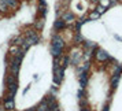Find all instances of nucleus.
Masks as SVG:
<instances>
[{
  "mask_svg": "<svg viewBox=\"0 0 122 111\" xmlns=\"http://www.w3.org/2000/svg\"><path fill=\"white\" fill-rule=\"evenodd\" d=\"M63 48H65V43L62 37L59 36H54L52 39V45H51V54L54 58H61L62 52H63Z\"/></svg>",
  "mask_w": 122,
  "mask_h": 111,
  "instance_id": "nucleus-1",
  "label": "nucleus"
},
{
  "mask_svg": "<svg viewBox=\"0 0 122 111\" xmlns=\"http://www.w3.org/2000/svg\"><path fill=\"white\" fill-rule=\"evenodd\" d=\"M37 41H39V36H37V33H36L34 30H28V33H26V39L22 40L23 51H26L30 45L36 44Z\"/></svg>",
  "mask_w": 122,
  "mask_h": 111,
  "instance_id": "nucleus-2",
  "label": "nucleus"
},
{
  "mask_svg": "<svg viewBox=\"0 0 122 111\" xmlns=\"http://www.w3.org/2000/svg\"><path fill=\"white\" fill-rule=\"evenodd\" d=\"M63 71H65V69L59 65V58H55V63H54V82L56 85L61 84L62 78H63Z\"/></svg>",
  "mask_w": 122,
  "mask_h": 111,
  "instance_id": "nucleus-3",
  "label": "nucleus"
},
{
  "mask_svg": "<svg viewBox=\"0 0 122 111\" xmlns=\"http://www.w3.org/2000/svg\"><path fill=\"white\" fill-rule=\"evenodd\" d=\"M95 59L97 62H107V61H111L110 55L106 52L104 50H102V48H96L95 50Z\"/></svg>",
  "mask_w": 122,
  "mask_h": 111,
  "instance_id": "nucleus-4",
  "label": "nucleus"
},
{
  "mask_svg": "<svg viewBox=\"0 0 122 111\" xmlns=\"http://www.w3.org/2000/svg\"><path fill=\"white\" fill-rule=\"evenodd\" d=\"M12 96H14V95H8V96H7V100H6V103H4V108H6V110H12V108H14Z\"/></svg>",
  "mask_w": 122,
  "mask_h": 111,
  "instance_id": "nucleus-5",
  "label": "nucleus"
},
{
  "mask_svg": "<svg viewBox=\"0 0 122 111\" xmlns=\"http://www.w3.org/2000/svg\"><path fill=\"white\" fill-rule=\"evenodd\" d=\"M86 82H88V71L80 73V84H81V88H85Z\"/></svg>",
  "mask_w": 122,
  "mask_h": 111,
  "instance_id": "nucleus-6",
  "label": "nucleus"
},
{
  "mask_svg": "<svg viewBox=\"0 0 122 111\" xmlns=\"http://www.w3.org/2000/svg\"><path fill=\"white\" fill-rule=\"evenodd\" d=\"M62 19H63V21H65L66 23L73 22V21H74V14H73V12H70V11H66L65 14H63Z\"/></svg>",
  "mask_w": 122,
  "mask_h": 111,
  "instance_id": "nucleus-7",
  "label": "nucleus"
},
{
  "mask_svg": "<svg viewBox=\"0 0 122 111\" xmlns=\"http://www.w3.org/2000/svg\"><path fill=\"white\" fill-rule=\"evenodd\" d=\"M66 28V22L63 21V19H58V21H55V23H54V29L55 30H62V29Z\"/></svg>",
  "mask_w": 122,
  "mask_h": 111,
  "instance_id": "nucleus-8",
  "label": "nucleus"
},
{
  "mask_svg": "<svg viewBox=\"0 0 122 111\" xmlns=\"http://www.w3.org/2000/svg\"><path fill=\"white\" fill-rule=\"evenodd\" d=\"M36 111H48V101L44 99L40 103L39 107H36Z\"/></svg>",
  "mask_w": 122,
  "mask_h": 111,
  "instance_id": "nucleus-9",
  "label": "nucleus"
},
{
  "mask_svg": "<svg viewBox=\"0 0 122 111\" xmlns=\"http://www.w3.org/2000/svg\"><path fill=\"white\" fill-rule=\"evenodd\" d=\"M84 47H85L86 50H96V44L92 43V41H85V43H84Z\"/></svg>",
  "mask_w": 122,
  "mask_h": 111,
  "instance_id": "nucleus-10",
  "label": "nucleus"
},
{
  "mask_svg": "<svg viewBox=\"0 0 122 111\" xmlns=\"http://www.w3.org/2000/svg\"><path fill=\"white\" fill-rule=\"evenodd\" d=\"M8 10H10V8H8V6H7L6 0H0V11L6 12V11H8Z\"/></svg>",
  "mask_w": 122,
  "mask_h": 111,
  "instance_id": "nucleus-11",
  "label": "nucleus"
},
{
  "mask_svg": "<svg viewBox=\"0 0 122 111\" xmlns=\"http://www.w3.org/2000/svg\"><path fill=\"white\" fill-rule=\"evenodd\" d=\"M6 3L8 6V8H17V6H18L17 0H6Z\"/></svg>",
  "mask_w": 122,
  "mask_h": 111,
  "instance_id": "nucleus-12",
  "label": "nucleus"
},
{
  "mask_svg": "<svg viewBox=\"0 0 122 111\" xmlns=\"http://www.w3.org/2000/svg\"><path fill=\"white\" fill-rule=\"evenodd\" d=\"M99 17H100V14L96 11V10H95V11H92L91 14H89L88 19H92V21H95V19H99Z\"/></svg>",
  "mask_w": 122,
  "mask_h": 111,
  "instance_id": "nucleus-13",
  "label": "nucleus"
},
{
  "mask_svg": "<svg viewBox=\"0 0 122 111\" xmlns=\"http://www.w3.org/2000/svg\"><path fill=\"white\" fill-rule=\"evenodd\" d=\"M96 11L99 12V14H103V12L106 11V7L103 6V4H100V3H99V4H97V7H96Z\"/></svg>",
  "mask_w": 122,
  "mask_h": 111,
  "instance_id": "nucleus-14",
  "label": "nucleus"
},
{
  "mask_svg": "<svg viewBox=\"0 0 122 111\" xmlns=\"http://www.w3.org/2000/svg\"><path fill=\"white\" fill-rule=\"evenodd\" d=\"M76 41H77V43H81V41H82V36L78 33V32H77V36H76Z\"/></svg>",
  "mask_w": 122,
  "mask_h": 111,
  "instance_id": "nucleus-15",
  "label": "nucleus"
},
{
  "mask_svg": "<svg viewBox=\"0 0 122 111\" xmlns=\"http://www.w3.org/2000/svg\"><path fill=\"white\" fill-rule=\"evenodd\" d=\"M43 23H44V21H39V22L36 23V26H37L39 29H41V28H43Z\"/></svg>",
  "mask_w": 122,
  "mask_h": 111,
  "instance_id": "nucleus-16",
  "label": "nucleus"
},
{
  "mask_svg": "<svg viewBox=\"0 0 122 111\" xmlns=\"http://www.w3.org/2000/svg\"><path fill=\"white\" fill-rule=\"evenodd\" d=\"M104 111H108V107H107V106L104 107Z\"/></svg>",
  "mask_w": 122,
  "mask_h": 111,
  "instance_id": "nucleus-17",
  "label": "nucleus"
},
{
  "mask_svg": "<svg viewBox=\"0 0 122 111\" xmlns=\"http://www.w3.org/2000/svg\"><path fill=\"white\" fill-rule=\"evenodd\" d=\"M28 111H36V108H30V110H28Z\"/></svg>",
  "mask_w": 122,
  "mask_h": 111,
  "instance_id": "nucleus-18",
  "label": "nucleus"
},
{
  "mask_svg": "<svg viewBox=\"0 0 122 111\" xmlns=\"http://www.w3.org/2000/svg\"><path fill=\"white\" fill-rule=\"evenodd\" d=\"M0 111H3V107H1V106H0Z\"/></svg>",
  "mask_w": 122,
  "mask_h": 111,
  "instance_id": "nucleus-19",
  "label": "nucleus"
}]
</instances>
